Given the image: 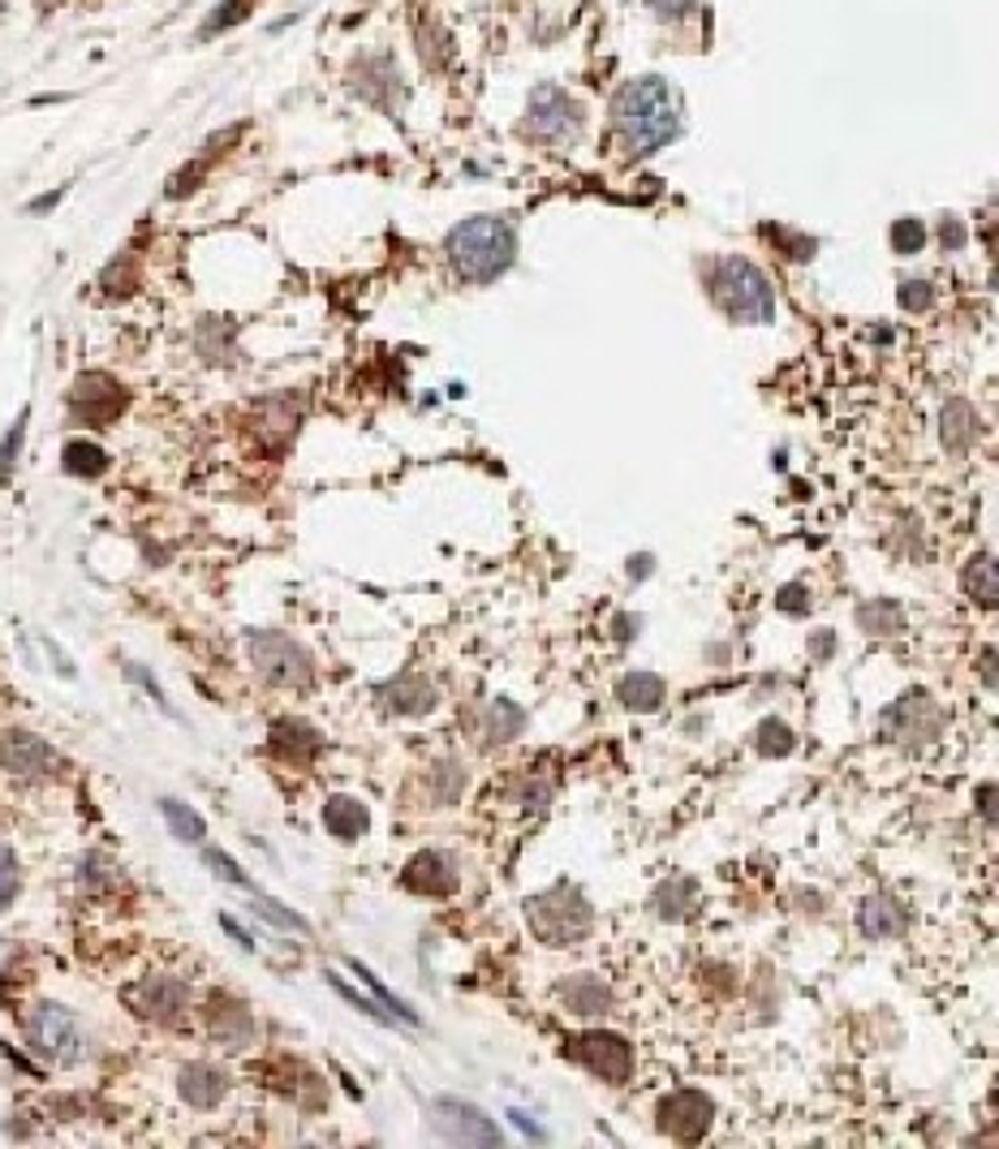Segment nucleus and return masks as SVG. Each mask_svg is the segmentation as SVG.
<instances>
[{
  "instance_id": "nucleus-1",
  "label": "nucleus",
  "mask_w": 999,
  "mask_h": 1149,
  "mask_svg": "<svg viewBox=\"0 0 999 1149\" xmlns=\"http://www.w3.org/2000/svg\"><path fill=\"white\" fill-rule=\"evenodd\" d=\"M612 130L634 155H655L681 134V96L668 78L643 74L612 96Z\"/></svg>"
},
{
  "instance_id": "nucleus-2",
  "label": "nucleus",
  "mask_w": 999,
  "mask_h": 1149,
  "mask_svg": "<svg viewBox=\"0 0 999 1149\" xmlns=\"http://www.w3.org/2000/svg\"><path fill=\"white\" fill-rule=\"evenodd\" d=\"M449 258L461 280L492 285L517 258V233L500 216H470L449 233Z\"/></svg>"
},
{
  "instance_id": "nucleus-3",
  "label": "nucleus",
  "mask_w": 999,
  "mask_h": 1149,
  "mask_svg": "<svg viewBox=\"0 0 999 1149\" xmlns=\"http://www.w3.org/2000/svg\"><path fill=\"white\" fill-rule=\"evenodd\" d=\"M706 289H711V301L733 323H776V289L762 276V267L742 258V254L711 258L706 263Z\"/></svg>"
},
{
  "instance_id": "nucleus-4",
  "label": "nucleus",
  "mask_w": 999,
  "mask_h": 1149,
  "mask_svg": "<svg viewBox=\"0 0 999 1149\" xmlns=\"http://www.w3.org/2000/svg\"><path fill=\"white\" fill-rule=\"evenodd\" d=\"M526 921H530V930L544 948H573L591 935L595 908L573 883H556L548 892L526 899Z\"/></svg>"
},
{
  "instance_id": "nucleus-5",
  "label": "nucleus",
  "mask_w": 999,
  "mask_h": 1149,
  "mask_svg": "<svg viewBox=\"0 0 999 1149\" xmlns=\"http://www.w3.org/2000/svg\"><path fill=\"white\" fill-rule=\"evenodd\" d=\"M246 650H250V663L259 667V676L263 681H272V685H310L315 681V659H310V650L294 642L289 633H272V629H254L246 638Z\"/></svg>"
},
{
  "instance_id": "nucleus-6",
  "label": "nucleus",
  "mask_w": 999,
  "mask_h": 1149,
  "mask_svg": "<svg viewBox=\"0 0 999 1149\" xmlns=\"http://www.w3.org/2000/svg\"><path fill=\"white\" fill-rule=\"evenodd\" d=\"M26 1034H31V1047L61 1068H74L87 1059V1034H83L78 1016L61 1003H40L26 1016Z\"/></svg>"
},
{
  "instance_id": "nucleus-7",
  "label": "nucleus",
  "mask_w": 999,
  "mask_h": 1149,
  "mask_svg": "<svg viewBox=\"0 0 999 1149\" xmlns=\"http://www.w3.org/2000/svg\"><path fill=\"white\" fill-rule=\"evenodd\" d=\"M526 130H530L539 143H578L582 130H586V108L573 100L564 87L544 82V87H535V96H530Z\"/></svg>"
},
{
  "instance_id": "nucleus-8",
  "label": "nucleus",
  "mask_w": 999,
  "mask_h": 1149,
  "mask_svg": "<svg viewBox=\"0 0 999 1149\" xmlns=\"http://www.w3.org/2000/svg\"><path fill=\"white\" fill-rule=\"evenodd\" d=\"M564 1054L607 1085H625L634 1076V1047L607 1029H586V1034L564 1038Z\"/></svg>"
},
{
  "instance_id": "nucleus-9",
  "label": "nucleus",
  "mask_w": 999,
  "mask_h": 1149,
  "mask_svg": "<svg viewBox=\"0 0 999 1149\" xmlns=\"http://www.w3.org/2000/svg\"><path fill=\"white\" fill-rule=\"evenodd\" d=\"M879 728L900 741V745H926V741H935L940 737V728H944V710L931 701L926 689H909L900 701H892L888 710H883V719H879Z\"/></svg>"
},
{
  "instance_id": "nucleus-10",
  "label": "nucleus",
  "mask_w": 999,
  "mask_h": 1149,
  "mask_svg": "<svg viewBox=\"0 0 999 1149\" xmlns=\"http://www.w3.org/2000/svg\"><path fill=\"white\" fill-rule=\"evenodd\" d=\"M655 1124L663 1137L681 1141V1146H699L702 1137L711 1133L715 1124V1102L706 1098L702 1090H677L655 1106Z\"/></svg>"
},
{
  "instance_id": "nucleus-11",
  "label": "nucleus",
  "mask_w": 999,
  "mask_h": 1149,
  "mask_svg": "<svg viewBox=\"0 0 999 1149\" xmlns=\"http://www.w3.org/2000/svg\"><path fill=\"white\" fill-rule=\"evenodd\" d=\"M431 1128L452 1146H500V1128L470 1102L436 1098L431 1102Z\"/></svg>"
},
{
  "instance_id": "nucleus-12",
  "label": "nucleus",
  "mask_w": 999,
  "mask_h": 1149,
  "mask_svg": "<svg viewBox=\"0 0 999 1149\" xmlns=\"http://www.w3.org/2000/svg\"><path fill=\"white\" fill-rule=\"evenodd\" d=\"M400 883H405L414 896L444 899V896H452V892L461 887V865H457V857H452V852L422 849L418 857H409V861H405V874H400Z\"/></svg>"
},
{
  "instance_id": "nucleus-13",
  "label": "nucleus",
  "mask_w": 999,
  "mask_h": 1149,
  "mask_svg": "<svg viewBox=\"0 0 999 1149\" xmlns=\"http://www.w3.org/2000/svg\"><path fill=\"white\" fill-rule=\"evenodd\" d=\"M69 405L83 422L100 427V422H112L121 409H125V388L108 375H83L74 388H69Z\"/></svg>"
},
{
  "instance_id": "nucleus-14",
  "label": "nucleus",
  "mask_w": 999,
  "mask_h": 1149,
  "mask_svg": "<svg viewBox=\"0 0 999 1149\" xmlns=\"http://www.w3.org/2000/svg\"><path fill=\"white\" fill-rule=\"evenodd\" d=\"M130 1003L139 1007V1016L160 1020V1025H173V1020H182V1012H186V1003H190V991H186V982H177V977H143V982L130 991Z\"/></svg>"
},
{
  "instance_id": "nucleus-15",
  "label": "nucleus",
  "mask_w": 999,
  "mask_h": 1149,
  "mask_svg": "<svg viewBox=\"0 0 999 1149\" xmlns=\"http://www.w3.org/2000/svg\"><path fill=\"white\" fill-rule=\"evenodd\" d=\"M353 91L362 96V100L380 103V108H400V78L397 69H393V56L388 52H375V56H362L358 65H353Z\"/></svg>"
},
{
  "instance_id": "nucleus-16",
  "label": "nucleus",
  "mask_w": 999,
  "mask_h": 1149,
  "mask_svg": "<svg viewBox=\"0 0 999 1149\" xmlns=\"http://www.w3.org/2000/svg\"><path fill=\"white\" fill-rule=\"evenodd\" d=\"M0 758H4V766H9L18 780H40V775H52V766H56L52 745H44V741L31 737V732H4Z\"/></svg>"
},
{
  "instance_id": "nucleus-17",
  "label": "nucleus",
  "mask_w": 999,
  "mask_h": 1149,
  "mask_svg": "<svg viewBox=\"0 0 999 1149\" xmlns=\"http://www.w3.org/2000/svg\"><path fill=\"white\" fill-rule=\"evenodd\" d=\"M207 1029L216 1042H224L229 1050H242L254 1038V1020H250L246 1003L229 999V995H216L207 1003Z\"/></svg>"
},
{
  "instance_id": "nucleus-18",
  "label": "nucleus",
  "mask_w": 999,
  "mask_h": 1149,
  "mask_svg": "<svg viewBox=\"0 0 999 1149\" xmlns=\"http://www.w3.org/2000/svg\"><path fill=\"white\" fill-rule=\"evenodd\" d=\"M560 999H564V1007H569L573 1016H586V1020L607 1016V1012L616 1007V995L607 991V982H600L595 973H573L569 982H560Z\"/></svg>"
},
{
  "instance_id": "nucleus-19",
  "label": "nucleus",
  "mask_w": 999,
  "mask_h": 1149,
  "mask_svg": "<svg viewBox=\"0 0 999 1149\" xmlns=\"http://www.w3.org/2000/svg\"><path fill=\"white\" fill-rule=\"evenodd\" d=\"M177 1094L190 1102V1106H199V1111H211L216 1102L229 1094V1076L216 1068V1063H186L182 1072H177Z\"/></svg>"
},
{
  "instance_id": "nucleus-20",
  "label": "nucleus",
  "mask_w": 999,
  "mask_h": 1149,
  "mask_svg": "<svg viewBox=\"0 0 999 1149\" xmlns=\"http://www.w3.org/2000/svg\"><path fill=\"white\" fill-rule=\"evenodd\" d=\"M857 926H861L866 939H897V935H904V926H909V908H904L897 896L879 892V896H870L861 904Z\"/></svg>"
},
{
  "instance_id": "nucleus-21",
  "label": "nucleus",
  "mask_w": 999,
  "mask_h": 1149,
  "mask_svg": "<svg viewBox=\"0 0 999 1149\" xmlns=\"http://www.w3.org/2000/svg\"><path fill=\"white\" fill-rule=\"evenodd\" d=\"M699 899H702V887L694 879L672 874V879H663V883L655 887L650 908H655V917H663V921H685V917L699 913Z\"/></svg>"
},
{
  "instance_id": "nucleus-22",
  "label": "nucleus",
  "mask_w": 999,
  "mask_h": 1149,
  "mask_svg": "<svg viewBox=\"0 0 999 1149\" xmlns=\"http://www.w3.org/2000/svg\"><path fill=\"white\" fill-rule=\"evenodd\" d=\"M380 698H384L388 710H397V715H427V710L440 706L436 685L422 681V676H400V681H393V685L380 689Z\"/></svg>"
},
{
  "instance_id": "nucleus-23",
  "label": "nucleus",
  "mask_w": 999,
  "mask_h": 1149,
  "mask_svg": "<svg viewBox=\"0 0 999 1149\" xmlns=\"http://www.w3.org/2000/svg\"><path fill=\"white\" fill-rule=\"evenodd\" d=\"M940 422H944V449L956 452V456L974 449L978 435H982V418H978V409L960 397L944 405V418H940Z\"/></svg>"
},
{
  "instance_id": "nucleus-24",
  "label": "nucleus",
  "mask_w": 999,
  "mask_h": 1149,
  "mask_svg": "<svg viewBox=\"0 0 999 1149\" xmlns=\"http://www.w3.org/2000/svg\"><path fill=\"white\" fill-rule=\"evenodd\" d=\"M663 698H668V685H663V676H655V672H629V676H621V685H616V701H621L625 710H638V715L659 710Z\"/></svg>"
},
{
  "instance_id": "nucleus-25",
  "label": "nucleus",
  "mask_w": 999,
  "mask_h": 1149,
  "mask_svg": "<svg viewBox=\"0 0 999 1149\" xmlns=\"http://www.w3.org/2000/svg\"><path fill=\"white\" fill-rule=\"evenodd\" d=\"M323 827L337 840H358L371 827V814L358 797H328L323 800Z\"/></svg>"
},
{
  "instance_id": "nucleus-26",
  "label": "nucleus",
  "mask_w": 999,
  "mask_h": 1149,
  "mask_svg": "<svg viewBox=\"0 0 999 1149\" xmlns=\"http://www.w3.org/2000/svg\"><path fill=\"white\" fill-rule=\"evenodd\" d=\"M522 728H526V710H522V706H513L508 698L487 701V710H483V719H479V732H483V741H487V745L522 737Z\"/></svg>"
},
{
  "instance_id": "nucleus-27",
  "label": "nucleus",
  "mask_w": 999,
  "mask_h": 1149,
  "mask_svg": "<svg viewBox=\"0 0 999 1149\" xmlns=\"http://www.w3.org/2000/svg\"><path fill=\"white\" fill-rule=\"evenodd\" d=\"M857 629L870 638H897L904 633V607L897 599H870L857 607Z\"/></svg>"
},
{
  "instance_id": "nucleus-28",
  "label": "nucleus",
  "mask_w": 999,
  "mask_h": 1149,
  "mask_svg": "<svg viewBox=\"0 0 999 1149\" xmlns=\"http://www.w3.org/2000/svg\"><path fill=\"white\" fill-rule=\"evenodd\" d=\"M272 745L285 753V758H294V762H306V758H315L319 753V732L315 728H306L301 719H281V723H272Z\"/></svg>"
},
{
  "instance_id": "nucleus-29",
  "label": "nucleus",
  "mask_w": 999,
  "mask_h": 1149,
  "mask_svg": "<svg viewBox=\"0 0 999 1149\" xmlns=\"http://www.w3.org/2000/svg\"><path fill=\"white\" fill-rule=\"evenodd\" d=\"M960 586H965V595L978 603V607L996 611V599H999L996 560H991V555H974V560L965 564V573H960Z\"/></svg>"
},
{
  "instance_id": "nucleus-30",
  "label": "nucleus",
  "mask_w": 999,
  "mask_h": 1149,
  "mask_svg": "<svg viewBox=\"0 0 999 1149\" xmlns=\"http://www.w3.org/2000/svg\"><path fill=\"white\" fill-rule=\"evenodd\" d=\"M160 814H164L168 831H173L182 844H202V836H207V822H202L199 809H190L186 800L164 797V800H160Z\"/></svg>"
},
{
  "instance_id": "nucleus-31",
  "label": "nucleus",
  "mask_w": 999,
  "mask_h": 1149,
  "mask_svg": "<svg viewBox=\"0 0 999 1149\" xmlns=\"http://www.w3.org/2000/svg\"><path fill=\"white\" fill-rule=\"evenodd\" d=\"M754 745L762 758H789V753L798 750V737H793V728L784 723V719H762L758 723V732H754Z\"/></svg>"
},
{
  "instance_id": "nucleus-32",
  "label": "nucleus",
  "mask_w": 999,
  "mask_h": 1149,
  "mask_svg": "<svg viewBox=\"0 0 999 1149\" xmlns=\"http://www.w3.org/2000/svg\"><path fill=\"white\" fill-rule=\"evenodd\" d=\"M65 469L78 474V478H100L108 469V452L100 444H87V440H74L65 444Z\"/></svg>"
},
{
  "instance_id": "nucleus-33",
  "label": "nucleus",
  "mask_w": 999,
  "mask_h": 1149,
  "mask_svg": "<svg viewBox=\"0 0 999 1149\" xmlns=\"http://www.w3.org/2000/svg\"><path fill=\"white\" fill-rule=\"evenodd\" d=\"M250 9H254V0H224L207 22L199 26L202 40H211V35H220V31H229V26H238V22H246Z\"/></svg>"
},
{
  "instance_id": "nucleus-34",
  "label": "nucleus",
  "mask_w": 999,
  "mask_h": 1149,
  "mask_svg": "<svg viewBox=\"0 0 999 1149\" xmlns=\"http://www.w3.org/2000/svg\"><path fill=\"white\" fill-rule=\"evenodd\" d=\"M892 251L897 254H918L922 246H926V224L922 220H913V216H904V220H897L892 224Z\"/></svg>"
},
{
  "instance_id": "nucleus-35",
  "label": "nucleus",
  "mask_w": 999,
  "mask_h": 1149,
  "mask_svg": "<svg viewBox=\"0 0 999 1149\" xmlns=\"http://www.w3.org/2000/svg\"><path fill=\"white\" fill-rule=\"evenodd\" d=\"M254 913L259 917H267L272 926H281V930H298V935H306L310 926H306V917H298L294 908H285V904H276V899H267V896H254Z\"/></svg>"
},
{
  "instance_id": "nucleus-36",
  "label": "nucleus",
  "mask_w": 999,
  "mask_h": 1149,
  "mask_svg": "<svg viewBox=\"0 0 999 1149\" xmlns=\"http://www.w3.org/2000/svg\"><path fill=\"white\" fill-rule=\"evenodd\" d=\"M353 973H358V977H362V982H366V986H371V991H375V999L384 1003V1007H388V1012H397L400 1020H409V1025H418V1012H409V1003H400L397 995H393V991H388V986H384V982H380V977H375V973H371V969H362V964H353Z\"/></svg>"
},
{
  "instance_id": "nucleus-37",
  "label": "nucleus",
  "mask_w": 999,
  "mask_h": 1149,
  "mask_svg": "<svg viewBox=\"0 0 999 1149\" xmlns=\"http://www.w3.org/2000/svg\"><path fill=\"white\" fill-rule=\"evenodd\" d=\"M762 233L771 237V246H780V251L789 254V258H798V263L814 258V242L801 237V233H789V229H762Z\"/></svg>"
},
{
  "instance_id": "nucleus-38",
  "label": "nucleus",
  "mask_w": 999,
  "mask_h": 1149,
  "mask_svg": "<svg viewBox=\"0 0 999 1149\" xmlns=\"http://www.w3.org/2000/svg\"><path fill=\"white\" fill-rule=\"evenodd\" d=\"M22 887V874H18V857L0 844V908H9L13 896Z\"/></svg>"
},
{
  "instance_id": "nucleus-39",
  "label": "nucleus",
  "mask_w": 999,
  "mask_h": 1149,
  "mask_svg": "<svg viewBox=\"0 0 999 1149\" xmlns=\"http://www.w3.org/2000/svg\"><path fill=\"white\" fill-rule=\"evenodd\" d=\"M22 440H26V413H18V422L9 427V440L0 444V474H4V478H9V474H13V465H18Z\"/></svg>"
},
{
  "instance_id": "nucleus-40",
  "label": "nucleus",
  "mask_w": 999,
  "mask_h": 1149,
  "mask_svg": "<svg viewBox=\"0 0 999 1149\" xmlns=\"http://www.w3.org/2000/svg\"><path fill=\"white\" fill-rule=\"evenodd\" d=\"M776 607L789 611V616H805V611H810V586H801V582L780 586V590H776Z\"/></svg>"
},
{
  "instance_id": "nucleus-41",
  "label": "nucleus",
  "mask_w": 999,
  "mask_h": 1149,
  "mask_svg": "<svg viewBox=\"0 0 999 1149\" xmlns=\"http://www.w3.org/2000/svg\"><path fill=\"white\" fill-rule=\"evenodd\" d=\"M202 861H207V865H211V870H216L220 879H229V883H238V887H250V879L242 874V865H238V861H233L229 852L207 849V852H202Z\"/></svg>"
},
{
  "instance_id": "nucleus-42",
  "label": "nucleus",
  "mask_w": 999,
  "mask_h": 1149,
  "mask_svg": "<svg viewBox=\"0 0 999 1149\" xmlns=\"http://www.w3.org/2000/svg\"><path fill=\"white\" fill-rule=\"evenodd\" d=\"M900 306L904 310H931L935 306V289L926 280H904L900 285Z\"/></svg>"
},
{
  "instance_id": "nucleus-43",
  "label": "nucleus",
  "mask_w": 999,
  "mask_h": 1149,
  "mask_svg": "<svg viewBox=\"0 0 999 1149\" xmlns=\"http://www.w3.org/2000/svg\"><path fill=\"white\" fill-rule=\"evenodd\" d=\"M328 982H332V991H337V995H341V999H350L353 1007H358V1012H366V1016H371V1020H380V1025H393V1016H388V1012H380V1007H375V1003H371V999H362V995H353V991H350V986H345V982H341V977H332V973H328Z\"/></svg>"
},
{
  "instance_id": "nucleus-44",
  "label": "nucleus",
  "mask_w": 999,
  "mask_h": 1149,
  "mask_svg": "<svg viewBox=\"0 0 999 1149\" xmlns=\"http://www.w3.org/2000/svg\"><path fill=\"white\" fill-rule=\"evenodd\" d=\"M940 237H944L948 251H960V246H965V224H960L956 216H948V220L940 224Z\"/></svg>"
},
{
  "instance_id": "nucleus-45",
  "label": "nucleus",
  "mask_w": 999,
  "mask_h": 1149,
  "mask_svg": "<svg viewBox=\"0 0 999 1149\" xmlns=\"http://www.w3.org/2000/svg\"><path fill=\"white\" fill-rule=\"evenodd\" d=\"M978 805H982V814H987V822H996V784H987V788H978Z\"/></svg>"
},
{
  "instance_id": "nucleus-46",
  "label": "nucleus",
  "mask_w": 999,
  "mask_h": 1149,
  "mask_svg": "<svg viewBox=\"0 0 999 1149\" xmlns=\"http://www.w3.org/2000/svg\"><path fill=\"white\" fill-rule=\"evenodd\" d=\"M832 650H836V633H832V629H823V633L814 638V659H827Z\"/></svg>"
},
{
  "instance_id": "nucleus-47",
  "label": "nucleus",
  "mask_w": 999,
  "mask_h": 1149,
  "mask_svg": "<svg viewBox=\"0 0 999 1149\" xmlns=\"http://www.w3.org/2000/svg\"><path fill=\"white\" fill-rule=\"evenodd\" d=\"M612 629H616V642H629V638H634V629H638V620H634V616H616V625H612Z\"/></svg>"
},
{
  "instance_id": "nucleus-48",
  "label": "nucleus",
  "mask_w": 999,
  "mask_h": 1149,
  "mask_svg": "<svg viewBox=\"0 0 999 1149\" xmlns=\"http://www.w3.org/2000/svg\"><path fill=\"white\" fill-rule=\"evenodd\" d=\"M650 564H655L650 555H634L629 560V577H650Z\"/></svg>"
},
{
  "instance_id": "nucleus-49",
  "label": "nucleus",
  "mask_w": 999,
  "mask_h": 1149,
  "mask_svg": "<svg viewBox=\"0 0 999 1149\" xmlns=\"http://www.w3.org/2000/svg\"><path fill=\"white\" fill-rule=\"evenodd\" d=\"M224 930H229V935H233V939H238V943H242V948H254V943H250V935H246V930H242V926H238V921H233V917H224Z\"/></svg>"
}]
</instances>
